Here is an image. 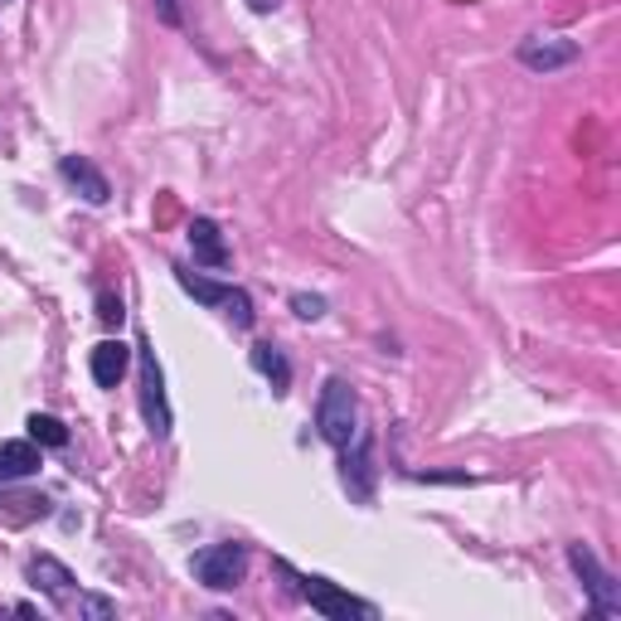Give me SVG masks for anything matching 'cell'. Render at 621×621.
Masks as SVG:
<instances>
[{
	"label": "cell",
	"instance_id": "6da1fadb",
	"mask_svg": "<svg viewBox=\"0 0 621 621\" xmlns=\"http://www.w3.org/2000/svg\"><path fill=\"white\" fill-rule=\"evenodd\" d=\"M364 422H360V393L350 389V379H340V374H330L325 379V389H321V403H315V432L335 447H350L354 442V432H360Z\"/></svg>",
	"mask_w": 621,
	"mask_h": 621
},
{
	"label": "cell",
	"instance_id": "7a4b0ae2",
	"mask_svg": "<svg viewBox=\"0 0 621 621\" xmlns=\"http://www.w3.org/2000/svg\"><path fill=\"white\" fill-rule=\"evenodd\" d=\"M277 573L292 578L297 598H307V602H311V612H321V617H330V621H350V617L374 621V617H379L369 602H354L350 592H340L335 583H325V578H315V573H297V568L287 563V559H277Z\"/></svg>",
	"mask_w": 621,
	"mask_h": 621
},
{
	"label": "cell",
	"instance_id": "3957f363",
	"mask_svg": "<svg viewBox=\"0 0 621 621\" xmlns=\"http://www.w3.org/2000/svg\"><path fill=\"white\" fill-rule=\"evenodd\" d=\"M568 563H573L578 583H583V592L592 598V612L607 617V621H621V588H617V578L598 563V553H592L588 544H568Z\"/></svg>",
	"mask_w": 621,
	"mask_h": 621
},
{
	"label": "cell",
	"instance_id": "277c9868",
	"mask_svg": "<svg viewBox=\"0 0 621 621\" xmlns=\"http://www.w3.org/2000/svg\"><path fill=\"white\" fill-rule=\"evenodd\" d=\"M137 369H141V418H147L151 438H170L176 418H170V399H166V374H161V360H156V350L147 340L137 345Z\"/></svg>",
	"mask_w": 621,
	"mask_h": 621
},
{
	"label": "cell",
	"instance_id": "5b68a950",
	"mask_svg": "<svg viewBox=\"0 0 621 621\" xmlns=\"http://www.w3.org/2000/svg\"><path fill=\"white\" fill-rule=\"evenodd\" d=\"M190 573L200 578L204 588L229 592V588L243 583V573H248V549L243 544H209L190 559Z\"/></svg>",
	"mask_w": 621,
	"mask_h": 621
},
{
	"label": "cell",
	"instance_id": "8992f818",
	"mask_svg": "<svg viewBox=\"0 0 621 621\" xmlns=\"http://www.w3.org/2000/svg\"><path fill=\"white\" fill-rule=\"evenodd\" d=\"M340 475H345V491L354 495V500H374V442H369V432L360 428L354 432V442L350 447H340Z\"/></svg>",
	"mask_w": 621,
	"mask_h": 621
},
{
	"label": "cell",
	"instance_id": "52a82bcc",
	"mask_svg": "<svg viewBox=\"0 0 621 621\" xmlns=\"http://www.w3.org/2000/svg\"><path fill=\"white\" fill-rule=\"evenodd\" d=\"M578 54H583L578 39H559V34H530L520 44V63L534 73H559L568 63H578Z\"/></svg>",
	"mask_w": 621,
	"mask_h": 621
},
{
	"label": "cell",
	"instance_id": "ba28073f",
	"mask_svg": "<svg viewBox=\"0 0 621 621\" xmlns=\"http://www.w3.org/2000/svg\"><path fill=\"white\" fill-rule=\"evenodd\" d=\"M59 176L69 180L88 204H108V200H112V184H108V176H102V170L92 166L88 156H63V161H59Z\"/></svg>",
	"mask_w": 621,
	"mask_h": 621
},
{
	"label": "cell",
	"instance_id": "9c48e42d",
	"mask_svg": "<svg viewBox=\"0 0 621 621\" xmlns=\"http://www.w3.org/2000/svg\"><path fill=\"white\" fill-rule=\"evenodd\" d=\"M24 573H30V583H34V588H44L54 602H69V592L78 588V578L54 559V553H34V559L24 563Z\"/></svg>",
	"mask_w": 621,
	"mask_h": 621
},
{
	"label": "cell",
	"instance_id": "30bf717a",
	"mask_svg": "<svg viewBox=\"0 0 621 621\" xmlns=\"http://www.w3.org/2000/svg\"><path fill=\"white\" fill-rule=\"evenodd\" d=\"M127 364H131V345H122V340H102V345L92 350V379H98V389L122 384Z\"/></svg>",
	"mask_w": 621,
	"mask_h": 621
},
{
	"label": "cell",
	"instance_id": "8fae6325",
	"mask_svg": "<svg viewBox=\"0 0 621 621\" xmlns=\"http://www.w3.org/2000/svg\"><path fill=\"white\" fill-rule=\"evenodd\" d=\"M190 248L194 262H209V268H229V248H223V233L214 219H194L190 223Z\"/></svg>",
	"mask_w": 621,
	"mask_h": 621
},
{
	"label": "cell",
	"instance_id": "7c38bea8",
	"mask_svg": "<svg viewBox=\"0 0 621 621\" xmlns=\"http://www.w3.org/2000/svg\"><path fill=\"white\" fill-rule=\"evenodd\" d=\"M39 471V447L34 442H0V481H24Z\"/></svg>",
	"mask_w": 621,
	"mask_h": 621
},
{
	"label": "cell",
	"instance_id": "4fadbf2b",
	"mask_svg": "<svg viewBox=\"0 0 621 621\" xmlns=\"http://www.w3.org/2000/svg\"><path fill=\"white\" fill-rule=\"evenodd\" d=\"M248 360H253V369L272 384V393L292 389V364H287V354L277 350V345H253V354H248Z\"/></svg>",
	"mask_w": 621,
	"mask_h": 621
},
{
	"label": "cell",
	"instance_id": "5bb4252c",
	"mask_svg": "<svg viewBox=\"0 0 621 621\" xmlns=\"http://www.w3.org/2000/svg\"><path fill=\"white\" fill-rule=\"evenodd\" d=\"M176 282L190 292L200 307H223L229 301V292L233 287H223V282H209V277H200V272H190V268H176Z\"/></svg>",
	"mask_w": 621,
	"mask_h": 621
},
{
	"label": "cell",
	"instance_id": "9a60e30c",
	"mask_svg": "<svg viewBox=\"0 0 621 621\" xmlns=\"http://www.w3.org/2000/svg\"><path fill=\"white\" fill-rule=\"evenodd\" d=\"M30 442H39V447H69V428L54 418V413H30Z\"/></svg>",
	"mask_w": 621,
	"mask_h": 621
},
{
	"label": "cell",
	"instance_id": "2e32d148",
	"mask_svg": "<svg viewBox=\"0 0 621 621\" xmlns=\"http://www.w3.org/2000/svg\"><path fill=\"white\" fill-rule=\"evenodd\" d=\"M0 514H6L10 524H24V520L49 514V500L44 495H10V500H0Z\"/></svg>",
	"mask_w": 621,
	"mask_h": 621
},
{
	"label": "cell",
	"instance_id": "e0dca14e",
	"mask_svg": "<svg viewBox=\"0 0 621 621\" xmlns=\"http://www.w3.org/2000/svg\"><path fill=\"white\" fill-rule=\"evenodd\" d=\"M223 315L233 321V330H248V325H253V297L238 292V287H233L229 301H223Z\"/></svg>",
	"mask_w": 621,
	"mask_h": 621
},
{
	"label": "cell",
	"instance_id": "ac0fdd59",
	"mask_svg": "<svg viewBox=\"0 0 621 621\" xmlns=\"http://www.w3.org/2000/svg\"><path fill=\"white\" fill-rule=\"evenodd\" d=\"M292 311L301 315V321H321V315H325V297H315V292H297V297H292Z\"/></svg>",
	"mask_w": 621,
	"mask_h": 621
},
{
	"label": "cell",
	"instance_id": "d6986e66",
	"mask_svg": "<svg viewBox=\"0 0 621 621\" xmlns=\"http://www.w3.org/2000/svg\"><path fill=\"white\" fill-rule=\"evenodd\" d=\"M98 321H102V325H122V321H127V307H122V297L102 292V297H98Z\"/></svg>",
	"mask_w": 621,
	"mask_h": 621
},
{
	"label": "cell",
	"instance_id": "ffe728a7",
	"mask_svg": "<svg viewBox=\"0 0 621 621\" xmlns=\"http://www.w3.org/2000/svg\"><path fill=\"white\" fill-rule=\"evenodd\" d=\"M117 607L108 598H78V617H112Z\"/></svg>",
	"mask_w": 621,
	"mask_h": 621
},
{
	"label": "cell",
	"instance_id": "44dd1931",
	"mask_svg": "<svg viewBox=\"0 0 621 621\" xmlns=\"http://www.w3.org/2000/svg\"><path fill=\"white\" fill-rule=\"evenodd\" d=\"M151 6H156V16H161V20L170 24V30H180V24H184V16H180V0H151Z\"/></svg>",
	"mask_w": 621,
	"mask_h": 621
},
{
	"label": "cell",
	"instance_id": "7402d4cb",
	"mask_svg": "<svg viewBox=\"0 0 621 621\" xmlns=\"http://www.w3.org/2000/svg\"><path fill=\"white\" fill-rule=\"evenodd\" d=\"M277 6H282V0H248V10H258V16H272Z\"/></svg>",
	"mask_w": 621,
	"mask_h": 621
},
{
	"label": "cell",
	"instance_id": "603a6c76",
	"mask_svg": "<svg viewBox=\"0 0 621 621\" xmlns=\"http://www.w3.org/2000/svg\"><path fill=\"white\" fill-rule=\"evenodd\" d=\"M0 6H6V0H0Z\"/></svg>",
	"mask_w": 621,
	"mask_h": 621
}]
</instances>
